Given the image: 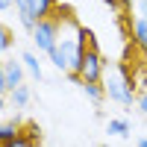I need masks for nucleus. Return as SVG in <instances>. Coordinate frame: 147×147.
<instances>
[{
	"label": "nucleus",
	"instance_id": "nucleus-20",
	"mask_svg": "<svg viewBox=\"0 0 147 147\" xmlns=\"http://www.w3.org/2000/svg\"><path fill=\"white\" fill-rule=\"evenodd\" d=\"M0 129H3V121H0Z\"/></svg>",
	"mask_w": 147,
	"mask_h": 147
},
{
	"label": "nucleus",
	"instance_id": "nucleus-2",
	"mask_svg": "<svg viewBox=\"0 0 147 147\" xmlns=\"http://www.w3.org/2000/svg\"><path fill=\"white\" fill-rule=\"evenodd\" d=\"M103 88H106V97L118 106H132L138 97L136 94V77L127 71V65H106Z\"/></svg>",
	"mask_w": 147,
	"mask_h": 147
},
{
	"label": "nucleus",
	"instance_id": "nucleus-13",
	"mask_svg": "<svg viewBox=\"0 0 147 147\" xmlns=\"http://www.w3.org/2000/svg\"><path fill=\"white\" fill-rule=\"evenodd\" d=\"M12 50V30L6 27V24H0V56Z\"/></svg>",
	"mask_w": 147,
	"mask_h": 147
},
{
	"label": "nucleus",
	"instance_id": "nucleus-15",
	"mask_svg": "<svg viewBox=\"0 0 147 147\" xmlns=\"http://www.w3.org/2000/svg\"><path fill=\"white\" fill-rule=\"evenodd\" d=\"M9 88H6V77H3V62H0V97H6Z\"/></svg>",
	"mask_w": 147,
	"mask_h": 147
},
{
	"label": "nucleus",
	"instance_id": "nucleus-9",
	"mask_svg": "<svg viewBox=\"0 0 147 147\" xmlns=\"http://www.w3.org/2000/svg\"><path fill=\"white\" fill-rule=\"evenodd\" d=\"M30 100H32V91H30V85H21V88L9 91V103L15 106V109H27V106H30Z\"/></svg>",
	"mask_w": 147,
	"mask_h": 147
},
{
	"label": "nucleus",
	"instance_id": "nucleus-12",
	"mask_svg": "<svg viewBox=\"0 0 147 147\" xmlns=\"http://www.w3.org/2000/svg\"><path fill=\"white\" fill-rule=\"evenodd\" d=\"M124 12L132 21H147V0H129V6Z\"/></svg>",
	"mask_w": 147,
	"mask_h": 147
},
{
	"label": "nucleus",
	"instance_id": "nucleus-14",
	"mask_svg": "<svg viewBox=\"0 0 147 147\" xmlns=\"http://www.w3.org/2000/svg\"><path fill=\"white\" fill-rule=\"evenodd\" d=\"M136 106H138V112H141V115L147 118V88H144V91H141V94L136 97Z\"/></svg>",
	"mask_w": 147,
	"mask_h": 147
},
{
	"label": "nucleus",
	"instance_id": "nucleus-11",
	"mask_svg": "<svg viewBox=\"0 0 147 147\" xmlns=\"http://www.w3.org/2000/svg\"><path fill=\"white\" fill-rule=\"evenodd\" d=\"M82 91H85V97H88L91 103H103V100H106V88H103V82H85Z\"/></svg>",
	"mask_w": 147,
	"mask_h": 147
},
{
	"label": "nucleus",
	"instance_id": "nucleus-8",
	"mask_svg": "<svg viewBox=\"0 0 147 147\" xmlns=\"http://www.w3.org/2000/svg\"><path fill=\"white\" fill-rule=\"evenodd\" d=\"M21 62H24V68H27V74L32 80H41L44 77V71H41V62H38V56H35V50H27L21 56Z\"/></svg>",
	"mask_w": 147,
	"mask_h": 147
},
{
	"label": "nucleus",
	"instance_id": "nucleus-16",
	"mask_svg": "<svg viewBox=\"0 0 147 147\" xmlns=\"http://www.w3.org/2000/svg\"><path fill=\"white\" fill-rule=\"evenodd\" d=\"M9 9H15V0H0V12H9Z\"/></svg>",
	"mask_w": 147,
	"mask_h": 147
},
{
	"label": "nucleus",
	"instance_id": "nucleus-3",
	"mask_svg": "<svg viewBox=\"0 0 147 147\" xmlns=\"http://www.w3.org/2000/svg\"><path fill=\"white\" fill-rule=\"evenodd\" d=\"M80 35H82V44H85L80 80H82V85H85V82H103V74H106V65H109V62H106V56H103V50H100V44H97L94 32H91L88 27H82Z\"/></svg>",
	"mask_w": 147,
	"mask_h": 147
},
{
	"label": "nucleus",
	"instance_id": "nucleus-19",
	"mask_svg": "<svg viewBox=\"0 0 147 147\" xmlns=\"http://www.w3.org/2000/svg\"><path fill=\"white\" fill-rule=\"evenodd\" d=\"M138 147H147V138H138Z\"/></svg>",
	"mask_w": 147,
	"mask_h": 147
},
{
	"label": "nucleus",
	"instance_id": "nucleus-5",
	"mask_svg": "<svg viewBox=\"0 0 147 147\" xmlns=\"http://www.w3.org/2000/svg\"><path fill=\"white\" fill-rule=\"evenodd\" d=\"M30 38L35 44V50L44 53V56H50L56 50V44H59V18H47V21H38V27H35L30 32Z\"/></svg>",
	"mask_w": 147,
	"mask_h": 147
},
{
	"label": "nucleus",
	"instance_id": "nucleus-4",
	"mask_svg": "<svg viewBox=\"0 0 147 147\" xmlns=\"http://www.w3.org/2000/svg\"><path fill=\"white\" fill-rule=\"evenodd\" d=\"M56 6H62V0H15V12H18V21L21 27L32 32L38 27V21L53 18Z\"/></svg>",
	"mask_w": 147,
	"mask_h": 147
},
{
	"label": "nucleus",
	"instance_id": "nucleus-18",
	"mask_svg": "<svg viewBox=\"0 0 147 147\" xmlns=\"http://www.w3.org/2000/svg\"><path fill=\"white\" fill-rule=\"evenodd\" d=\"M3 109H6V97H0V112H3Z\"/></svg>",
	"mask_w": 147,
	"mask_h": 147
},
{
	"label": "nucleus",
	"instance_id": "nucleus-10",
	"mask_svg": "<svg viewBox=\"0 0 147 147\" xmlns=\"http://www.w3.org/2000/svg\"><path fill=\"white\" fill-rule=\"evenodd\" d=\"M106 132L109 136H118V138H127L129 136V121L127 118H112L106 124Z\"/></svg>",
	"mask_w": 147,
	"mask_h": 147
},
{
	"label": "nucleus",
	"instance_id": "nucleus-1",
	"mask_svg": "<svg viewBox=\"0 0 147 147\" xmlns=\"http://www.w3.org/2000/svg\"><path fill=\"white\" fill-rule=\"evenodd\" d=\"M53 15L59 18V44H56V50L50 53V62L56 71H62L65 77H74L77 74L80 77V68H82V50H85V44H82V24L77 21V15H74V9L71 6H56Z\"/></svg>",
	"mask_w": 147,
	"mask_h": 147
},
{
	"label": "nucleus",
	"instance_id": "nucleus-17",
	"mask_svg": "<svg viewBox=\"0 0 147 147\" xmlns=\"http://www.w3.org/2000/svg\"><path fill=\"white\" fill-rule=\"evenodd\" d=\"M103 3H106L109 9H115V12H121V0H103Z\"/></svg>",
	"mask_w": 147,
	"mask_h": 147
},
{
	"label": "nucleus",
	"instance_id": "nucleus-7",
	"mask_svg": "<svg viewBox=\"0 0 147 147\" xmlns=\"http://www.w3.org/2000/svg\"><path fill=\"white\" fill-rule=\"evenodd\" d=\"M129 35H132V44L141 53H147V21H132L129 18Z\"/></svg>",
	"mask_w": 147,
	"mask_h": 147
},
{
	"label": "nucleus",
	"instance_id": "nucleus-6",
	"mask_svg": "<svg viewBox=\"0 0 147 147\" xmlns=\"http://www.w3.org/2000/svg\"><path fill=\"white\" fill-rule=\"evenodd\" d=\"M3 77H6V88L15 91L24 85V77H27V68H24V62H15V59H6L3 62Z\"/></svg>",
	"mask_w": 147,
	"mask_h": 147
}]
</instances>
